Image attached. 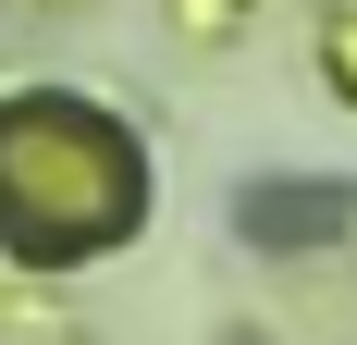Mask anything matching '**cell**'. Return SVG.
<instances>
[{"label": "cell", "instance_id": "6da1fadb", "mask_svg": "<svg viewBox=\"0 0 357 345\" xmlns=\"http://www.w3.org/2000/svg\"><path fill=\"white\" fill-rule=\"evenodd\" d=\"M247 235L296 247V235H345V185H321V198H247Z\"/></svg>", "mask_w": 357, "mask_h": 345}]
</instances>
